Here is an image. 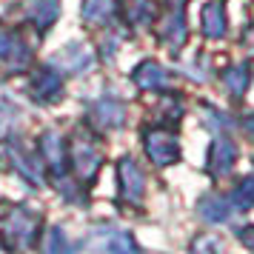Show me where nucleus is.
<instances>
[{"mask_svg": "<svg viewBox=\"0 0 254 254\" xmlns=\"http://www.w3.org/2000/svg\"><path fill=\"white\" fill-rule=\"evenodd\" d=\"M40 226H43L40 214L29 211L26 206H14L12 211H6V217L0 220V234L9 237V246L29 249V246H35L37 234H40Z\"/></svg>", "mask_w": 254, "mask_h": 254, "instance_id": "obj_1", "label": "nucleus"}, {"mask_svg": "<svg viewBox=\"0 0 254 254\" xmlns=\"http://www.w3.org/2000/svg\"><path fill=\"white\" fill-rule=\"evenodd\" d=\"M86 120H89L97 131H117V128L126 123V106H123L120 97H112V94L97 97V100L89 106Z\"/></svg>", "mask_w": 254, "mask_h": 254, "instance_id": "obj_2", "label": "nucleus"}, {"mask_svg": "<svg viewBox=\"0 0 254 254\" xmlns=\"http://www.w3.org/2000/svg\"><path fill=\"white\" fill-rule=\"evenodd\" d=\"M143 146H146V154L154 166H172V163L180 160V143L166 128H146Z\"/></svg>", "mask_w": 254, "mask_h": 254, "instance_id": "obj_3", "label": "nucleus"}, {"mask_svg": "<svg viewBox=\"0 0 254 254\" xmlns=\"http://www.w3.org/2000/svg\"><path fill=\"white\" fill-rule=\"evenodd\" d=\"M29 63H32V52L26 49L20 35L9 32V29H0V69L6 74H17Z\"/></svg>", "mask_w": 254, "mask_h": 254, "instance_id": "obj_4", "label": "nucleus"}, {"mask_svg": "<svg viewBox=\"0 0 254 254\" xmlns=\"http://www.w3.org/2000/svg\"><path fill=\"white\" fill-rule=\"evenodd\" d=\"M83 246L86 249H100V252H134L137 249V243H134V237H128V231L115 229L109 223H100L92 231V237L86 234Z\"/></svg>", "mask_w": 254, "mask_h": 254, "instance_id": "obj_5", "label": "nucleus"}, {"mask_svg": "<svg viewBox=\"0 0 254 254\" xmlns=\"http://www.w3.org/2000/svg\"><path fill=\"white\" fill-rule=\"evenodd\" d=\"M69 160H71V166H74V172L80 174L83 183H92L97 169H100V151H97V146H94L86 134H74Z\"/></svg>", "mask_w": 254, "mask_h": 254, "instance_id": "obj_6", "label": "nucleus"}, {"mask_svg": "<svg viewBox=\"0 0 254 254\" xmlns=\"http://www.w3.org/2000/svg\"><path fill=\"white\" fill-rule=\"evenodd\" d=\"M117 177H120V197L128 206H140L143 203V194H146V177H143V169L131 157H123L120 166H117Z\"/></svg>", "mask_w": 254, "mask_h": 254, "instance_id": "obj_7", "label": "nucleus"}, {"mask_svg": "<svg viewBox=\"0 0 254 254\" xmlns=\"http://www.w3.org/2000/svg\"><path fill=\"white\" fill-rule=\"evenodd\" d=\"M29 94L43 106L58 103L60 94H63V77H60V71L52 69V66L37 69L35 74H32V80H29Z\"/></svg>", "mask_w": 254, "mask_h": 254, "instance_id": "obj_8", "label": "nucleus"}, {"mask_svg": "<svg viewBox=\"0 0 254 254\" xmlns=\"http://www.w3.org/2000/svg\"><path fill=\"white\" fill-rule=\"evenodd\" d=\"M40 157L60 183L66 177V140L60 137L58 131H43L40 134Z\"/></svg>", "mask_w": 254, "mask_h": 254, "instance_id": "obj_9", "label": "nucleus"}, {"mask_svg": "<svg viewBox=\"0 0 254 254\" xmlns=\"http://www.w3.org/2000/svg\"><path fill=\"white\" fill-rule=\"evenodd\" d=\"M157 37H160V43L169 49L172 55H177V52L186 46L189 29H186V17H183V12H180V6H174L172 12H166V17L160 20Z\"/></svg>", "mask_w": 254, "mask_h": 254, "instance_id": "obj_10", "label": "nucleus"}, {"mask_svg": "<svg viewBox=\"0 0 254 254\" xmlns=\"http://www.w3.org/2000/svg\"><path fill=\"white\" fill-rule=\"evenodd\" d=\"M3 151H6V157L14 163V169L20 172V177H23L26 183H32L35 189L43 183V177H46V166H43V157H35V154L23 151V146H6Z\"/></svg>", "mask_w": 254, "mask_h": 254, "instance_id": "obj_11", "label": "nucleus"}, {"mask_svg": "<svg viewBox=\"0 0 254 254\" xmlns=\"http://www.w3.org/2000/svg\"><path fill=\"white\" fill-rule=\"evenodd\" d=\"M237 163V146L229 137H217L208 146V157H206V169L211 177H226Z\"/></svg>", "mask_w": 254, "mask_h": 254, "instance_id": "obj_12", "label": "nucleus"}, {"mask_svg": "<svg viewBox=\"0 0 254 254\" xmlns=\"http://www.w3.org/2000/svg\"><path fill=\"white\" fill-rule=\"evenodd\" d=\"M200 29L208 40H220V37L229 35V14H226V6L220 0H208L200 9Z\"/></svg>", "mask_w": 254, "mask_h": 254, "instance_id": "obj_13", "label": "nucleus"}, {"mask_svg": "<svg viewBox=\"0 0 254 254\" xmlns=\"http://www.w3.org/2000/svg\"><path fill=\"white\" fill-rule=\"evenodd\" d=\"M26 14H29V20L35 23L37 32L46 35L49 29L55 26L58 14H60V0H29Z\"/></svg>", "mask_w": 254, "mask_h": 254, "instance_id": "obj_14", "label": "nucleus"}, {"mask_svg": "<svg viewBox=\"0 0 254 254\" xmlns=\"http://www.w3.org/2000/svg\"><path fill=\"white\" fill-rule=\"evenodd\" d=\"M131 80L143 92H157V89L166 86V69H163L157 60H143L137 69L131 71Z\"/></svg>", "mask_w": 254, "mask_h": 254, "instance_id": "obj_15", "label": "nucleus"}, {"mask_svg": "<svg viewBox=\"0 0 254 254\" xmlns=\"http://www.w3.org/2000/svg\"><path fill=\"white\" fill-rule=\"evenodd\" d=\"M234 211H237V208L231 203V197L206 194L200 200V214H203V220H208V223H229Z\"/></svg>", "mask_w": 254, "mask_h": 254, "instance_id": "obj_16", "label": "nucleus"}, {"mask_svg": "<svg viewBox=\"0 0 254 254\" xmlns=\"http://www.w3.org/2000/svg\"><path fill=\"white\" fill-rule=\"evenodd\" d=\"M120 12L117 0H83V20L92 26H106L112 23Z\"/></svg>", "mask_w": 254, "mask_h": 254, "instance_id": "obj_17", "label": "nucleus"}, {"mask_svg": "<svg viewBox=\"0 0 254 254\" xmlns=\"http://www.w3.org/2000/svg\"><path fill=\"white\" fill-rule=\"evenodd\" d=\"M223 86H226L231 100H240L246 94V89L252 86V66L249 63H237V66L226 69L223 71Z\"/></svg>", "mask_w": 254, "mask_h": 254, "instance_id": "obj_18", "label": "nucleus"}, {"mask_svg": "<svg viewBox=\"0 0 254 254\" xmlns=\"http://www.w3.org/2000/svg\"><path fill=\"white\" fill-rule=\"evenodd\" d=\"M58 63L69 74H83V71L92 66V52L86 46H80V43H71V46H66L58 55Z\"/></svg>", "mask_w": 254, "mask_h": 254, "instance_id": "obj_19", "label": "nucleus"}, {"mask_svg": "<svg viewBox=\"0 0 254 254\" xmlns=\"http://www.w3.org/2000/svg\"><path fill=\"white\" fill-rule=\"evenodd\" d=\"M231 203H234V208L237 211H243V208H252L254 206V174L252 177H246L234 191H231Z\"/></svg>", "mask_w": 254, "mask_h": 254, "instance_id": "obj_20", "label": "nucleus"}, {"mask_svg": "<svg viewBox=\"0 0 254 254\" xmlns=\"http://www.w3.org/2000/svg\"><path fill=\"white\" fill-rule=\"evenodd\" d=\"M126 6H128V20L131 23H149L154 17L151 0H126Z\"/></svg>", "mask_w": 254, "mask_h": 254, "instance_id": "obj_21", "label": "nucleus"}, {"mask_svg": "<svg viewBox=\"0 0 254 254\" xmlns=\"http://www.w3.org/2000/svg\"><path fill=\"white\" fill-rule=\"evenodd\" d=\"M203 126L211 128V131H223V128H231V120H229V115H223L217 109L206 106L203 109Z\"/></svg>", "mask_w": 254, "mask_h": 254, "instance_id": "obj_22", "label": "nucleus"}, {"mask_svg": "<svg viewBox=\"0 0 254 254\" xmlns=\"http://www.w3.org/2000/svg\"><path fill=\"white\" fill-rule=\"evenodd\" d=\"M43 249H46V252H66V249H69V240L63 237V229L49 231V237L43 240Z\"/></svg>", "mask_w": 254, "mask_h": 254, "instance_id": "obj_23", "label": "nucleus"}, {"mask_svg": "<svg viewBox=\"0 0 254 254\" xmlns=\"http://www.w3.org/2000/svg\"><path fill=\"white\" fill-rule=\"evenodd\" d=\"M237 237H240V243L246 246V249L254 252V226H243V229L237 231Z\"/></svg>", "mask_w": 254, "mask_h": 254, "instance_id": "obj_24", "label": "nucleus"}, {"mask_svg": "<svg viewBox=\"0 0 254 254\" xmlns=\"http://www.w3.org/2000/svg\"><path fill=\"white\" fill-rule=\"evenodd\" d=\"M12 115H9V112H6V109H0V137H3V134H6V131H9V128H12Z\"/></svg>", "mask_w": 254, "mask_h": 254, "instance_id": "obj_25", "label": "nucleus"}, {"mask_svg": "<svg viewBox=\"0 0 254 254\" xmlns=\"http://www.w3.org/2000/svg\"><path fill=\"white\" fill-rule=\"evenodd\" d=\"M194 249H220V246H217L214 240H197Z\"/></svg>", "mask_w": 254, "mask_h": 254, "instance_id": "obj_26", "label": "nucleus"}, {"mask_svg": "<svg viewBox=\"0 0 254 254\" xmlns=\"http://www.w3.org/2000/svg\"><path fill=\"white\" fill-rule=\"evenodd\" d=\"M186 0H169V6H183Z\"/></svg>", "mask_w": 254, "mask_h": 254, "instance_id": "obj_27", "label": "nucleus"}]
</instances>
